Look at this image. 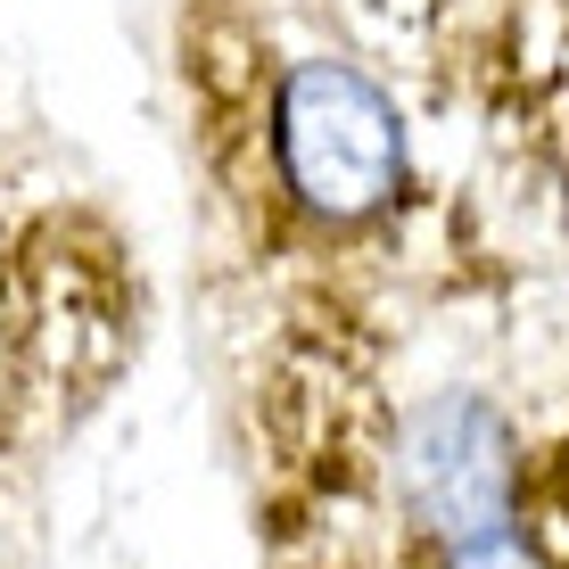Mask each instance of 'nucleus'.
<instances>
[{
  "label": "nucleus",
  "instance_id": "nucleus-2",
  "mask_svg": "<svg viewBox=\"0 0 569 569\" xmlns=\"http://www.w3.org/2000/svg\"><path fill=\"white\" fill-rule=\"evenodd\" d=\"M429 569H553L537 553V537H528L520 520H503V528H487V537H470V545H446Z\"/></svg>",
  "mask_w": 569,
  "mask_h": 569
},
{
  "label": "nucleus",
  "instance_id": "nucleus-1",
  "mask_svg": "<svg viewBox=\"0 0 569 569\" xmlns=\"http://www.w3.org/2000/svg\"><path fill=\"white\" fill-rule=\"evenodd\" d=\"M182 26L190 141L264 257H347L413 199V132L363 50L281 33L264 0Z\"/></svg>",
  "mask_w": 569,
  "mask_h": 569
}]
</instances>
